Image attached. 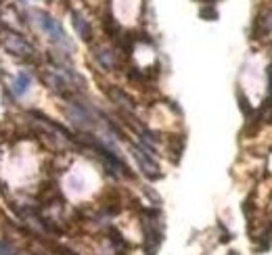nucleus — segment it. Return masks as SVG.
<instances>
[{
	"label": "nucleus",
	"instance_id": "1",
	"mask_svg": "<svg viewBox=\"0 0 272 255\" xmlns=\"http://www.w3.org/2000/svg\"><path fill=\"white\" fill-rule=\"evenodd\" d=\"M25 19H27V23H36L38 30L44 34L59 50H63L67 54L74 50V42L69 40L61 21L57 19L52 13H48L44 9H30V11H25Z\"/></svg>",
	"mask_w": 272,
	"mask_h": 255
},
{
	"label": "nucleus",
	"instance_id": "2",
	"mask_svg": "<svg viewBox=\"0 0 272 255\" xmlns=\"http://www.w3.org/2000/svg\"><path fill=\"white\" fill-rule=\"evenodd\" d=\"M0 46L9 54L21 59L23 63H38V59H40V52L36 50L32 42L19 30H15L13 25H7V23H0Z\"/></svg>",
	"mask_w": 272,
	"mask_h": 255
},
{
	"label": "nucleus",
	"instance_id": "3",
	"mask_svg": "<svg viewBox=\"0 0 272 255\" xmlns=\"http://www.w3.org/2000/svg\"><path fill=\"white\" fill-rule=\"evenodd\" d=\"M132 155H134V159H136V163H138V167L142 169V174H145L147 178H151V180H157V178H161L164 174H161V169H159V165H157V161H155V157H153V153L149 151V149H145V147H136V145H132Z\"/></svg>",
	"mask_w": 272,
	"mask_h": 255
},
{
	"label": "nucleus",
	"instance_id": "4",
	"mask_svg": "<svg viewBox=\"0 0 272 255\" xmlns=\"http://www.w3.org/2000/svg\"><path fill=\"white\" fill-rule=\"evenodd\" d=\"M69 19H71V25H74V32L78 34V38L86 44H92L94 42V27H92V21L84 15L80 9H69Z\"/></svg>",
	"mask_w": 272,
	"mask_h": 255
},
{
	"label": "nucleus",
	"instance_id": "5",
	"mask_svg": "<svg viewBox=\"0 0 272 255\" xmlns=\"http://www.w3.org/2000/svg\"><path fill=\"white\" fill-rule=\"evenodd\" d=\"M30 84H32V74L30 72H19L15 78L9 82L7 88L11 90V94L15 98H21L23 94H27V90H30Z\"/></svg>",
	"mask_w": 272,
	"mask_h": 255
}]
</instances>
